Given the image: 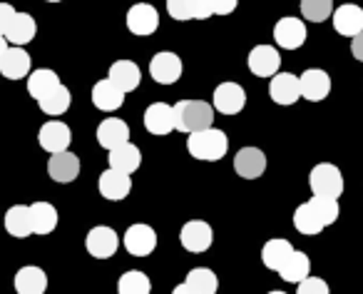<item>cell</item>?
Returning a JSON list of instances; mask_svg holds the SVG:
<instances>
[{"mask_svg":"<svg viewBox=\"0 0 363 294\" xmlns=\"http://www.w3.org/2000/svg\"><path fill=\"white\" fill-rule=\"evenodd\" d=\"M187 150L194 160H204V163H217L227 155L229 150V137L217 127H204V130L189 132L187 137Z\"/></svg>","mask_w":363,"mask_h":294,"instance_id":"cell-1","label":"cell"},{"mask_svg":"<svg viewBox=\"0 0 363 294\" xmlns=\"http://www.w3.org/2000/svg\"><path fill=\"white\" fill-rule=\"evenodd\" d=\"M38 142H40V147L45 150V153H62V150H67L72 142V132L70 127L65 125V122H57V120H50L45 122V125L40 127V132H38Z\"/></svg>","mask_w":363,"mask_h":294,"instance_id":"cell-11","label":"cell"},{"mask_svg":"<svg viewBox=\"0 0 363 294\" xmlns=\"http://www.w3.org/2000/svg\"><path fill=\"white\" fill-rule=\"evenodd\" d=\"M16 292L18 294H45L48 292V274L35 264H28L16 274Z\"/></svg>","mask_w":363,"mask_h":294,"instance_id":"cell-26","label":"cell"},{"mask_svg":"<svg viewBox=\"0 0 363 294\" xmlns=\"http://www.w3.org/2000/svg\"><path fill=\"white\" fill-rule=\"evenodd\" d=\"M219 289V279L212 269H192L187 274V279L174 287V294H214Z\"/></svg>","mask_w":363,"mask_h":294,"instance_id":"cell-20","label":"cell"},{"mask_svg":"<svg viewBox=\"0 0 363 294\" xmlns=\"http://www.w3.org/2000/svg\"><path fill=\"white\" fill-rule=\"evenodd\" d=\"M179 242H182V247L187 249V252L202 254V252H207V249L212 247L214 232H212V227L204 222V219H189V222L182 227Z\"/></svg>","mask_w":363,"mask_h":294,"instance_id":"cell-4","label":"cell"},{"mask_svg":"<svg viewBox=\"0 0 363 294\" xmlns=\"http://www.w3.org/2000/svg\"><path fill=\"white\" fill-rule=\"evenodd\" d=\"M30 222L33 234H50L57 227V209L50 202H33L30 205Z\"/></svg>","mask_w":363,"mask_h":294,"instance_id":"cell-30","label":"cell"},{"mask_svg":"<svg viewBox=\"0 0 363 294\" xmlns=\"http://www.w3.org/2000/svg\"><path fill=\"white\" fill-rule=\"evenodd\" d=\"M301 97H306L308 102H321L331 92V75L326 70H318V67H308L301 77Z\"/></svg>","mask_w":363,"mask_h":294,"instance_id":"cell-17","label":"cell"},{"mask_svg":"<svg viewBox=\"0 0 363 294\" xmlns=\"http://www.w3.org/2000/svg\"><path fill=\"white\" fill-rule=\"evenodd\" d=\"M301 16L308 23H323L333 16V0H301Z\"/></svg>","mask_w":363,"mask_h":294,"instance_id":"cell-36","label":"cell"},{"mask_svg":"<svg viewBox=\"0 0 363 294\" xmlns=\"http://www.w3.org/2000/svg\"><path fill=\"white\" fill-rule=\"evenodd\" d=\"M160 26V13L150 3H137L127 11V28L132 36H152Z\"/></svg>","mask_w":363,"mask_h":294,"instance_id":"cell-18","label":"cell"},{"mask_svg":"<svg viewBox=\"0 0 363 294\" xmlns=\"http://www.w3.org/2000/svg\"><path fill=\"white\" fill-rule=\"evenodd\" d=\"M182 70H184L182 58L174 55V53H157L150 60V75L160 85H174L182 77Z\"/></svg>","mask_w":363,"mask_h":294,"instance_id":"cell-7","label":"cell"},{"mask_svg":"<svg viewBox=\"0 0 363 294\" xmlns=\"http://www.w3.org/2000/svg\"><path fill=\"white\" fill-rule=\"evenodd\" d=\"M55 85H60V77H57L55 70H48V67L28 75V92H30V97H35V100L48 95Z\"/></svg>","mask_w":363,"mask_h":294,"instance_id":"cell-34","label":"cell"},{"mask_svg":"<svg viewBox=\"0 0 363 294\" xmlns=\"http://www.w3.org/2000/svg\"><path fill=\"white\" fill-rule=\"evenodd\" d=\"M38 105H40V110L45 112V115L57 117V115H62V112L70 110L72 95H70V90H67V87L60 82V85L52 87V90L48 92V95H43L40 100H38Z\"/></svg>","mask_w":363,"mask_h":294,"instance_id":"cell-31","label":"cell"},{"mask_svg":"<svg viewBox=\"0 0 363 294\" xmlns=\"http://www.w3.org/2000/svg\"><path fill=\"white\" fill-rule=\"evenodd\" d=\"M269 97L277 105H294L301 97V82L291 72H277L272 75V85H269Z\"/></svg>","mask_w":363,"mask_h":294,"instance_id":"cell-14","label":"cell"},{"mask_svg":"<svg viewBox=\"0 0 363 294\" xmlns=\"http://www.w3.org/2000/svg\"><path fill=\"white\" fill-rule=\"evenodd\" d=\"M192 11H194V21H207L214 16L212 0H192Z\"/></svg>","mask_w":363,"mask_h":294,"instance_id":"cell-40","label":"cell"},{"mask_svg":"<svg viewBox=\"0 0 363 294\" xmlns=\"http://www.w3.org/2000/svg\"><path fill=\"white\" fill-rule=\"evenodd\" d=\"M110 80L115 82V85H120L125 92H132V90H137V85H140L142 72H140V67H137V62L115 60L110 65Z\"/></svg>","mask_w":363,"mask_h":294,"instance_id":"cell-28","label":"cell"},{"mask_svg":"<svg viewBox=\"0 0 363 294\" xmlns=\"http://www.w3.org/2000/svg\"><path fill=\"white\" fill-rule=\"evenodd\" d=\"M30 67L33 60L23 45L8 48L6 55L0 58V75L8 77V80H23V77L30 75Z\"/></svg>","mask_w":363,"mask_h":294,"instance_id":"cell-16","label":"cell"},{"mask_svg":"<svg viewBox=\"0 0 363 294\" xmlns=\"http://www.w3.org/2000/svg\"><path fill=\"white\" fill-rule=\"evenodd\" d=\"M247 105V92L237 82H222L214 90V110L222 115H239Z\"/></svg>","mask_w":363,"mask_h":294,"instance_id":"cell-9","label":"cell"},{"mask_svg":"<svg viewBox=\"0 0 363 294\" xmlns=\"http://www.w3.org/2000/svg\"><path fill=\"white\" fill-rule=\"evenodd\" d=\"M145 127L150 135H160V137L174 132V105L152 102L145 110Z\"/></svg>","mask_w":363,"mask_h":294,"instance_id":"cell-12","label":"cell"},{"mask_svg":"<svg viewBox=\"0 0 363 294\" xmlns=\"http://www.w3.org/2000/svg\"><path fill=\"white\" fill-rule=\"evenodd\" d=\"M107 163H110V168L115 170H122V173H137L142 165V153H140V147L132 145L130 140L122 142V145L112 147L110 155H107Z\"/></svg>","mask_w":363,"mask_h":294,"instance_id":"cell-23","label":"cell"},{"mask_svg":"<svg viewBox=\"0 0 363 294\" xmlns=\"http://www.w3.org/2000/svg\"><path fill=\"white\" fill-rule=\"evenodd\" d=\"M294 227L296 232L306 234V237H313V234H321L326 229V224L321 222V217L316 214V209L311 207V202H303L296 207L294 212Z\"/></svg>","mask_w":363,"mask_h":294,"instance_id":"cell-32","label":"cell"},{"mask_svg":"<svg viewBox=\"0 0 363 294\" xmlns=\"http://www.w3.org/2000/svg\"><path fill=\"white\" fill-rule=\"evenodd\" d=\"M13 18H16V8H13L11 3H0V36H6Z\"/></svg>","mask_w":363,"mask_h":294,"instance_id":"cell-41","label":"cell"},{"mask_svg":"<svg viewBox=\"0 0 363 294\" xmlns=\"http://www.w3.org/2000/svg\"><path fill=\"white\" fill-rule=\"evenodd\" d=\"M351 55L356 58L358 62H363V31L351 38Z\"/></svg>","mask_w":363,"mask_h":294,"instance_id":"cell-43","label":"cell"},{"mask_svg":"<svg viewBox=\"0 0 363 294\" xmlns=\"http://www.w3.org/2000/svg\"><path fill=\"white\" fill-rule=\"evenodd\" d=\"M122 244L132 257H150L157 247V232L150 224H132V227H127Z\"/></svg>","mask_w":363,"mask_h":294,"instance_id":"cell-5","label":"cell"},{"mask_svg":"<svg viewBox=\"0 0 363 294\" xmlns=\"http://www.w3.org/2000/svg\"><path fill=\"white\" fill-rule=\"evenodd\" d=\"M48 3H60V0H48Z\"/></svg>","mask_w":363,"mask_h":294,"instance_id":"cell-45","label":"cell"},{"mask_svg":"<svg viewBox=\"0 0 363 294\" xmlns=\"http://www.w3.org/2000/svg\"><path fill=\"white\" fill-rule=\"evenodd\" d=\"M48 175H50V180H55L60 185L72 183L80 175V160H77V155L67 153V150L52 153L50 160H48Z\"/></svg>","mask_w":363,"mask_h":294,"instance_id":"cell-19","label":"cell"},{"mask_svg":"<svg viewBox=\"0 0 363 294\" xmlns=\"http://www.w3.org/2000/svg\"><path fill=\"white\" fill-rule=\"evenodd\" d=\"M117 292L120 294H150L152 292V282L145 272H125L117 282Z\"/></svg>","mask_w":363,"mask_h":294,"instance_id":"cell-35","label":"cell"},{"mask_svg":"<svg viewBox=\"0 0 363 294\" xmlns=\"http://www.w3.org/2000/svg\"><path fill=\"white\" fill-rule=\"evenodd\" d=\"M130 140V127H127L125 120H120V117H107V120H102L100 125H97V142H100V147H105V150H112V147L122 145V142Z\"/></svg>","mask_w":363,"mask_h":294,"instance_id":"cell-24","label":"cell"},{"mask_svg":"<svg viewBox=\"0 0 363 294\" xmlns=\"http://www.w3.org/2000/svg\"><path fill=\"white\" fill-rule=\"evenodd\" d=\"M308 187L313 195H323V197H341L343 195V175L336 165L331 163H318L308 175Z\"/></svg>","mask_w":363,"mask_h":294,"instance_id":"cell-3","label":"cell"},{"mask_svg":"<svg viewBox=\"0 0 363 294\" xmlns=\"http://www.w3.org/2000/svg\"><path fill=\"white\" fill-rule=\"evenodd\" d=\"M247 62H249V70L257 77H272V75H277L279 67H281V55H279V50L272 45H257V48H252Z\"/></svg>","mask_w":363,"mask_h":294,"instance_id":"cell-15","label":"cell"},{"mask_svg":"<svg viewBox=\"0 0 363 294\" xmlns=\"http://www.w3.org/2000/svg\"><path fill=\"white\" fill-rule=\"evenodd\" d=\"M97 187H100V195L105 200H110V202H120V200H125L127 195L132 192V175L110 168L100 175Z\"/></svg>","mask_w":363,"mask_h":294,"instance_id":"cell-8","label":"cell"},{"mask_svg":"<svg viewBox=\"0 0 363 294\" xmlns=\"http://www.w3.org/2000/svg\"><path fill=\"white\" fill-rule=\"evenodd\" d=\"M237 3L239 0H212L214 16H232L237 11Z\"/></svg>","mask_w":363,"mask_h":294,"instance_id":"cell-42","label":"cell"},{"mask_svg":"<svg viewBox=\"0 0 363 294\" xmlns=\"http://www.w3.org/2000/svg\"><path fill=\"white\" fill-rule=\"evenodd\" d=\"M125 95H127V92L122 90L120 85H115L110 77H107V80L95 82V87H92V105H95L97 110H102V112H115L117 107H122Z\"/></svg>","mask_w":363,"mask_h":294,"instance_id":"cell-22","label":"cell"},{"mask_svg":"<svg viewBox=\"0 0 363 294\" xmlns=\"http://www.w3.org/2000/svg\"><path fill=\"white\" fill-rule=\"evenodd\" d=\"M279 274H281L284 282L298 284L303 277H308V274H311V259H308L306 252H296V249H294V252L286 257V262L281 264Z\"/></svg>","mask_w":363,"mask_h":294,"instance_id":"cell-29","label":"cell"},{"mask_svg":"<svg viewBox=\"0 0 363 294\" xmlns=\"http://www.w3.org/2000/svg\"><path fill=\"white\" fill-rule=\"evenodd\" d=\"M38 36V23L30 13H16L11 28L6 31V38L11 45H28Z\"/></svg>","mask_w":363,"mask_h":294,"instance_id":"cell-25","label":"cell"},{"mask_svg":"<svg viewBox=\"0 0 363 294\" xmlns=\"http://www.w3.org/2000/svg\"><path fill=\"white\" fill-rule=\"evenodd\" d=\"M333 28H336L338 36L353 38L363 31V8L346 3L341 8H333Z\"/></svg>","mask_w":363,"mask_h":294,"instance_id":"cell-21","label":"cell"},{"mask_svg":"<svg viewBox=\"0 0 363 294\" xmlns=\"http://www.w3.org/2000/svg\"><path fill=\"white\" fill-rule=\"evenodd\" d=\"M234 170L239 178L244 180H257L267 173V155L259 147H242L234 158Z\"/></svg>","mask_w":363,"mask_h":294,"instance_id":"cell-13","label":"cell"},{"mask_svg":"<svg viewBox=\"0 0 363 294\" xmlns=\"http://www.w3.org/2000/svg\"><path fill=\"white\" fill-rule=\"evenodd\" d=\"M274 40H277V45L284 48V50H296V48H301L303 43H306V26L294 16L281 18V21L274 26Z\"/></svg>","mask_w":363,"mask_h":294,"instance_id":"cell-10","label":"cell"},{"mask_svg":"<svg viewBox=\"0 0 363 294\" xmlns=\"http://www.w3.org/2000/svg\"><path fill=\"white\" fill-rule=\"evenodd\" d=\"M8 48H11V43H8V38H6V36H0V58L6 55Z\"/></svg>","mask_w":363,"mask_h":294,"instance_id":"cell-44","label":"cell"},{"mask_svg":"<svg viewBox=\"0 0 363 294\" xmlns=\"http://www.w3.org/2000/svg\"><path fill=\"white\" fill-rule=\"evenodd\" d=\"M311 207L316 209V214L321 217V222L326 224H333L338 219V200L336 197H323V195H313L311 200Z\"/></svg>","mask_w":363,"mask_h":294,"instance_id":"cell-37","label":"cell"},{"mask_svg":"<svg viewBox=\"0 0 363 294\" xmlns=\"http://www.w3.org/2000/svg\"><path fill=\"white\" fill-rule=\"evenodd\" d=\"M167 13L172 21H194L192 0H167Z\"/></svg>","mask_w":363,"mask_h":294,"instance_id":"cell-38","label":"cell"},{"mask_svg":"<svg viewBox=\"0 0 363 294\" xmlns=\"http://www.w3.org/2000/svg\"><path fill=\"white\" fill-rule=\"evenodd\" d=\"M214 122V105L204 100H179L174 105V130L179 132H197L204 127H212Z\"/></svg>","mask_w":363,"mask_h":294,"instance_id":"cell-2","label":"cell"},{"mask_svg":"<svg viewBox=\"0 0 363 294\" xmlns=\"http://www.w3.org/2000/svg\"><path fill=\"white\" fill-rule=\"evenodd\" d=\"M85 247L95 259H110L117 252V247H120V237H117V232L112 227L97 224V227H92L87 232Z\"/></svg>","mask_w":363,"mask_h":294,"instance_id":"cell-6","label":"cell"},{"mask_svg":"<svg viewBox=\"0 0 363 294\" xmlns=\"http://www.w3.org/2000/svg\"><path fill=\"white\" fill-rule=\"evenodd\" d=\"M296 292L298 294H328V284L323 282L321 277H303L301 282H298V287H296Z\"/></svg>","mask_w":363,"mask_h":294,"instance_id":"cell-39","label":"cell"},{"mask_svg":"<svg viewBox=\"0 0 363 294\" xmlns=\"http://www.w3.org/2000/svg\"><path fill=\"white\" fill-rule=\"evenodd\" d=\"M6 232L11 237L26 239L33 234V222H30V205H13L6 212Z\"/></svg>","mask_w":363,"mask_h":294,"instance_id":"cell-27","label":"cell"},{"mask_svg":"<svg viewBox=\"0 0 363 294\" xmlns=\"http://www.w3.org/2000/svg\"><path fill=\"white\" fill-rule=\"evenodd\" d=\"M294 252V244L289 239H269L262 249V262L264 267H269L272 272H279L281 264L286 262V257Z\"/></svg>","mask_w":363,"mask_h":294,"instance_id":"cell-33","label":"cell"}]
</instances>
